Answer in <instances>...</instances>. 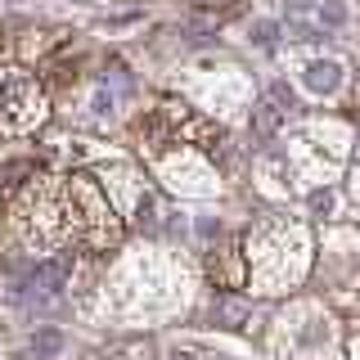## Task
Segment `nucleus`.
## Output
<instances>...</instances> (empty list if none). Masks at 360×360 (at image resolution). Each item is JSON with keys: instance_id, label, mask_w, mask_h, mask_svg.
<instances>
[{"instance_id": "nucleus-14", "label": "nucleus", "mask_w": 360, "mask_h": 360, "mask_svg": "<svg viewBox=\"0 0 360 360\" xmlns=\"http://www.w3.org/2000/svg\"><path fill=\"white\" fill-rule=\"evenodd\" d=\"M311 5V0H288V9H307Z\"/></svg>"}, {"instance_id": "nucleus-13", "label": "nucleus", "mask_w": 360, "mask_h": 360, "mask_svg": "<svg viewBox=\"0 0 360 360\" xmlns=\"http://www.w3.org/2000/svg\"><path fill=\"white\" fill-rule=\"evenodd\" d=\"M172 360H198L194 352H172Z\"/></svg>"}, {"instance_id": "nucleus-3", "label": "nucleus", "mask_w": 360, "mask_h": 360, "mask_svg": "<svg viewBox=\"0 0 360 360\" xmlns=\"http://www.w3.org/2000/svg\"><path fill=\"white\" fill-rule=\"evenodd\" d=\"M279 117H284V108H279L275 99H262V104L252 108V140H270V135L279 131Z\"/></svg>"}, {"instance_id": "nucleus-8", "label": "nucleus", "mask_w": 360, "mask_h": 360, "mask_svg": "<svg viewBox=\"0 0 360 360\" xmlns=\"http://www.w3.org/2000/svg\"><path fill=\"white\" fill-rule=\"evenodd\" d=\"M275 37H279V22H270V18L252 22V45H275Z\"/></svg>"}, {"instance_id": "nucleus-9", "label": "nucleus", "mask_w": 360, "mask_h": 360, "mask_svg": "<svg viewBox=\"0 0 360 360\" xmlns=\"http://www.w3.org/2000/svg\"><path fill=\"white\" fill-rule=\"evenodd\" d=\"M329 207H333V194H329V189H315V194H311V212H315V217H324Z\"/></svg>"}, {"instance_id": "nucleus-6", "label": "nucleus", "mask_w": 360, "mask_h": 360, "mask_svg": "<svg viewBox=\"0 0 360 360\" xmlns=\"http://www.w3.org/2000/svg\"><path fill=\"white\" fill-rule=\"evenodd\" d=\"M320 22H324V27H342V22H347V5H342V0H324V5H320Z\"/></svg>"}, {"instance_id": "nucleus-4", "label": "nucleus", "mask_w": 360, "mask_h": 360, "mask_svg": "<svg viewBox=\"0 0 360 360\" xmlns=\"http://www.w3.org/2000/svg\"><path fill=\"white\" fill-rule=\"evenodd\" d=\"M212 320H217V324H225V329H239V324H248V302L221 297L217 307H212Z\"/></svg>"}, {"instance_id": "nucleus-7", "label": "nucleus", "mask_w": 360, "mask_h": 360, "mask_svg": "<svg viewBox=\"0 0 360 360\" xmlns=\"http://www.w3.org/2000/svg\"><path fill=\"white\" fill-rule=\"evenodd\" d=\"M135 212H140V230H158V225H162V221H158V202H153V194H144Z\"/></svg>"}, {"instance_id": "nucleus-5", "label": "nucleus", "mask_w": 360, "mask_h": 360, "mask_svg": "<svg viewBox=\"0 0 360 360\" xmlns=\"http://www.w3.org/2000/svg\"><path fill=\"white\" fill-rule=\"evenodd\" d=\"M59 352H63V333L59 329H41L37 338H32V356H37V360H50Z\"/></svg>"}, {"instance_id": "nucleus-1", "label": "nucleus", "mask_w": 360, "mask_h": 360, "mask_svg": "<svg viewBox=\"0 0 360 360\" xmlns=\"http://www.w3.org/2000/svg\"><path fill=\"white\" fill-rule=\"evenodd\" d=\"M302 86H307L311 95H333V90L342 86V63L338 59H311L302 68Z\"/></svg>"}, {"instance_id": "nucleus-10", "label": "nucleus", "mask_w": 360, "mask_h": 360, "mask_svg": "<svg viewBox=\"0 0 360 360\" xmlns=\"http://www.w3.org/2000/svg\"><path fill=\"white\" fill-rule=\"evenodd\" d=\"M270 99H275L284 112H292V90H288V86H270Z\"/></svg>"}, {"instance_id": "nucleus-11", "label": "nucleus", "mask_w": 360, "mask_h": 360, "mask_svg": "<svg viewBox=\"0 0 360 360\" xmlns=\"http://www.w3.org/2000/svg\"><path fill=\"white\" fill-rule=\"evenodd\" d=\"M112 108V95H108V90H99V95H95V112H108Z\"/></svg>"}, {"instance_id": "nucleus-15", "label": "nucleus", "mask_w": 360, "mask_h": 360, "mask_svg": "<svg viewBox=\"0 0 360 360\" xmlns=\"http://www.w3.org/2000/svg\"><path fill=\"white\" fill-rule=\"evenodd\" d=\"M225 5H234V0H225Z\"/></svg>"}, {"instance_id": "nucleus-2", "label": "nucleus", "mask_w": 360, "mask_h": 360, "mask_svg": "<svg viewBox=\"0 0 360 360\" xmlns=\"http://www.w3.org/2000/svg\"><path fill=\"white\" fill-rule=\"evenodd\" d=\"M68 270H72V262H68V257H54V262H41L37 270H32V275L27 279H22V292H32V288H37V292H59L63 284H68Z\"/></svg>"}, {"instance_id": "nucleus-12", "label": "nucleus", "mask_w": 360, "mask_h": 360, "mask_svg": "<svg viewBox=\"0 0 360 360\" xmlns=\"http://www.w3.org/2000/svg\"><path fill=\"white\" fill-rule=\"evenodd\" d=\"M198 234H202V239H212V234H217V221L202 217V221H198Z\"/></svg>"}]
</instances>
